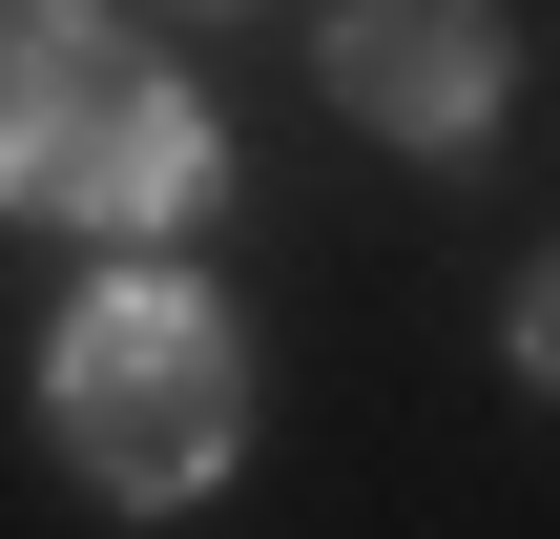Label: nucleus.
I'll return each instance as SVG.
<instances>
[{"mask_svg":"<svg viewBox=\"0 0 560 539\" xmlns=\"http://www.w3.org/2000/svg\"><path fill=\"white\" fill-rule=\"evenodd\" d=\"M208 187H229V125L166 62H125L83 0H0V208H42V229H187Z\"/></svg>","mask_w":560,"mask_h":539,"instance_id":"obj_1","label":"nucleus"},{"mask_svg":"<svg viewBox=\"0 0 560 539\" xmlns=\"http://www.w3.org/2000/svg\"><path fill=\"white\" fill-rule=\"evenodd\" d=\"M62 457L104 478V499H208L229 478V436H249V353H229V312L187 291V270H104L83 312H62Z\"/></svg>","mask_w":560,"mask_h":539,"instance_id":"obj_2","label":"nucleus"},{"mask_svg":"<svg viewBox=\"0 0 560 539\" xmlns=\"http://www.w3.org/2000/svg\"><path fill=\"white\" fill-rule=\"evenodd\" d=\"M499 83H520L499 0H332V104H353V125H395V145H478Z\"/></svg>","mask_w":560,"mask_h":539,"instance_id":"obj_3","label":"nucleus"},{"mask_svg":"<svg viewBox=\"0 0 560 539\" xmlns=\"http://www.w3.org/2000/svg\"><path fill=\"white\" fill-rule=\"evenodd\" d=\"M520 374H540V395H560V270H540V291H520Z\"/></svg>","mask_w":560,"mask_h":539,"instance_id":"obj_4","label":"nucleus"}]
</instances>
